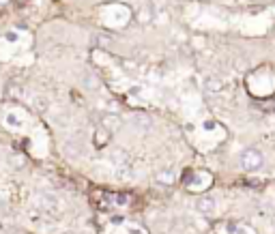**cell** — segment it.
Listing matches in <instances>:
<instances>
[{"mask_svg": "<svg viewBox=\"0 0 275 234\" xmlns=\"http://www.w3.org/2000/svg\"><path fill=\"white\" fill-rule=\"evenodd\" d=\"M241 166L245 172H258L265 166V155L258 148H245L241 153Z\"/></svg>", "mask_w": 275, "mask_h": 234, "instance_id": "obj_1", "label": "cell"}, {"mask_svg": "<svg viewBox=\"0 0 275 234\" xmlns=\"http://www.w3.org/2000/svg\"><path fill=\"white\" fill-rule=\"evenodd\" d=\"M157 183L172 185L174 183V172H170V170H166V172H159V174H157Z\"/></svg>", "mask_w": 275, "mask_h": 234, "instance_id": "obj_6", "label": "cell"}, {"mask_svg": "<svg viewBox=\"0 0 275 234\" xmlns=\"http://www.w3.org/2000/svg\"><path fill=\"white\" fill-rule=\"evenodd\" d=\"M84 82H86V86H89V88H97L99 86V80L95 78V75H84Z\"/></svg>", "mask_w": 275, "mask_h": 234, "instance_id": "obj_10", "label": "cell"}, {"mask_svg": "<svg viewBox=\"0 0 275 234\" xmlns=\"http://www.w3.org/2000/svg\"><path fill=\"white\" fill-rule=\"evenodd\" d=\"M122 125V118L119 114H105L103 118H101V129L105 131H110V133H114V131H119V127Z\"/></svg>", "mask_w": 275, "mask_h": 234, "instance_id": "obj_3", "label": "cell"}, {"mask_svg": "<svg viewBox=\"0 0 275 234\" xmlns=\"http://www.w3.org/2000/svg\"><path fill=\"white\" fill-rule=\"evenodd\" d=\"M196 208H198V213H202V215H213L215 213V208H217V202H215V198H211V196H200L198 198V202H196Z\"/></svg>", "mask_w": 275, "mask_h": 234, "instance_id": "obj_2", "label": "cell"}, {"mask_svg": "<svg viewBox=\"0 0 275 234\" xmlns=\"http://www.w3.org/2000/svg\"><path fill=\"white\" fill-rule=\"evenodd\" d=\"M110 136H112V133H110V131H105V129H101V131H99L97 136H95V142H97V146H105V142H108V140H110Z\"/></svg>", "mask_w": 275, "mask_h": 234, "instance_id": "obj_8", "label": "cell"}, {"mask_svg": "<svg viewBox=\"0 0 275 234\" xmlns=\"http://www.w3.org/2000/svg\"><path fill=\"white\" fill-rule=\"evenodd\" d=\"M112 161L114 163H125V161H129V159H127V155L122 153V150H114V153H112Z\"/></svg>", "mask_w": 275, "mask_h": 234, "instance_id": "obj_9", "label": "cell"}, {"mask_svg": "<svg viewBox=\"0 0 275 234\" xmlns=\"http://www.w3.org/2000/svg\"><path fill=\"white\" fill-rule=\"evenodd\" d=\"M129 122L133 127H136L138 131H149L151 129V125H153V120H151V116L149 114H133L131 118H129Z\"/></svg>", "mask_w": 275, "mask_h": 234, "instance_id": "obj_4", "label": "cell"}, {"mask_svg": "<svg viewBox=\"0 0 275 234\" xmlns=\"http://www.w3.org/2000/svg\"><path fill=\"white\" fill-rule=\"evenodd\" d=\"M92 41H95V45H99V48H110V45H112V39H110L108 34H95Z\"/></svg>", "mask_w": 275, "mask_h": 234, "instance_id": "obj_7", "label": "cell"}, {"mask_svg": "<svg viewBox=\"0 0 275 234\" xmlns=\"http://www.w3.org/2000/svg\"><path fill=\"white\" fill-rule=\"evenodd\" d=\"M138 22L140 24H153L155 22V9L151 7V4H144V7L138 11Z\"/></svg>", "mask_w": 275, "mask_h": 234, "instance_id": "obj_5", "label": "cell"}]
</instances>
